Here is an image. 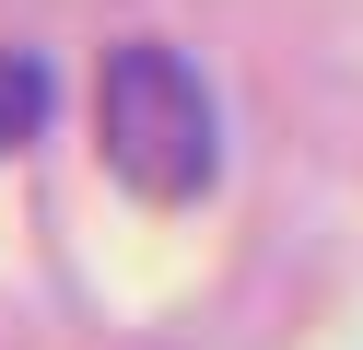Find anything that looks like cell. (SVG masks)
Segmentation results:
<instances>
[{"label": "cell", "instance_id": "7a4b0ae2", "mask_svg": "<svg viewBox=\"0 0 363 350\" xmlns=\"http://www.w3.org/2000/svg\"><path fill=\"white\" fill-rule=\"evenodd\" d=\"M35 129H48V59L0 47V152H24Z\"/></svg>", "mask_w": 363, "mask_h": 350}, {"label": "cell", "instance_id": "6da1fadb", "mask_svg": "<svg viewBox=\"0 0 363 350\" xmlns=\"http://www.w3.org/2000/svg\"><path fill=\"white\" fill-rule=\"evenodd\" d=\"M94 140L106 163H118L129 199H199V187L223 175V117H211V82H199L176 47L129 35L106 47V82H94Z\"/></svg>", "mask_w": 363, "mask_h": 350}]
</instances>
